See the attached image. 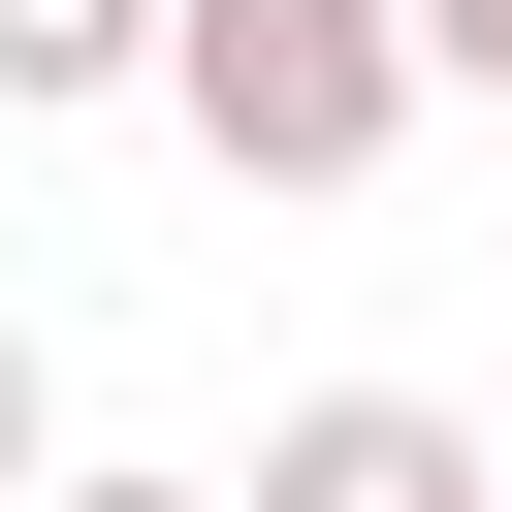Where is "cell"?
Returning <instances> with one entry per match:
<instances>
[{
	"label": "cell",
	"instance_id": "cell-2",
	"mask_svg": "<svg viewBox=\"0 0 512 512\" xmlns=\"http://www.w3.org/2000/svg\"><path fill=\"white\" fill-rule=\"evenodd\" d=\"M224 512H512V448H480L448 384H320V416H256Z\"/></svg>",
	"mask_w": 512,
	"mask_h": 512
},
{
	"label": "cell",
	"instance_id": "cell-5",
	"mask_svg": "<svg viewBox=\"0 0 512 512\" xmlns=\"http://www.w3.org/2000/svg\"><path fill=\"white\" fill-rule=\"evenodd\" d=\"M416 64H448V96H512V0H416Z\"/></svg>",
	"mask_w": 512,
	"mask_h": 512
},
{
	"label": "cell",
	"instance_id": "cell-3",
	"mask_svg": "<svg viewBox=\"0 0 512 512\" xmlns=\"http://www.w3.org/2000/svg\"><path fill=\"white\" fill-rule=\"evenodd\" d=\"M64 96H160V0H0V128H64Z\"/></svg>",
	"mask_w": 512,
	"mask_h": 512
},
{
	"label": "cell",
	"instance_id": "cell-1",
	"mask_svg": "<svg viewBox=\"0 0 512 512\" xmlns=\"http://www.w3.org/2000/svg\"><path fill=\"white\" fill-rule=\"evenodd\" d=\"M416 96H448L416 0H160V128H192L224 192H384Z\"/></svg>",
	"mask_w": 512,
	"mask_h": 512
},
{
	"label": "cell",
	"instance_id": "cell-4",
	"mask_svg": "<svg viewBox=\"0 0 512 512\" xmlns=\"http://www.w3.org/2000/svg\"><path fill=\"white\" fill-rule=\"evenodd\" d=\"M32 480H64V384H32V320H0V512H32Z\"/></svg>",
	"mask_w": 512,
	"mask_h": 512
},
{
	"label": "cell",
	"instance_id": "cell-6",
	"mask_svg": "<svg viewBox=\"0 0 512 512\" xmlns=\"http://www.w3.org/2000/svg\"><path fill=\"white\" fill-rule=\"evenodd\" d=\"M32 512H224V480H32Z\"/></svg>",
	"mask_w": 512,
	"mask_h": 512
}]
</instances>
